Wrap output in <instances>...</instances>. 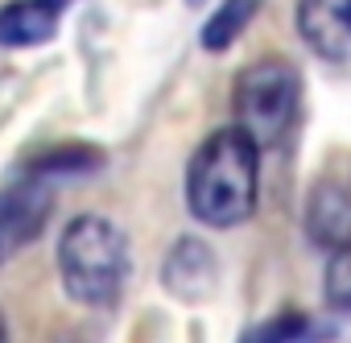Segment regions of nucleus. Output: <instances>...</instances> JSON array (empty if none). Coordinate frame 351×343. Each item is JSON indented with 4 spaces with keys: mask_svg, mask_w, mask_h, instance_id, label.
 <instances>
[{
    "mask_svg": "<svg viewBox=\"0 0 351 343\" xmlns=\"http://www.w3.org/2000/svg\"><path fill=\"white\" fill-rule=\"evenodd\" d=\"M261 149L232 124L211 132L186 169V203L211 228H236L256 207Z\"/></svg>",
    "mask_w": 351,
    "mask_h": 343,
    "instance_id": "f257e3e1",
    "label": "nucleus"
},
{
    "mask_svg": "<svg viewBox=\"0 0 351 343\" xmlns=\"http://www.w3.org/2000/svg\"><path fill=\"white\" fill-rule=\"evenodd\" d=\"M58 273L75 302L83 306H112L124 289L128 273V244L124 232L104 215H79L66 224L58 240Z\"/></svg>",
    "mask_w": 351,
    "mask_h": 343,
    "instance_id": "f03ea898",
    "label": "nucleus"
},
{
    "mask_svg": "<svg viewBox=\"0 0 351 343\" xmlns=\"http://www.w3.org/2000/svg\"><path fill=\"white\" fill-rule=\"evenodd\" d=\"M298 104H302V75L285 58H261V62L244 67L232 87L236 128L256 149L277 145L293 128Z\"/></svg>",
    "mask_w": 351,
    "mask_h": 343,
    "instance_id": "7ed1b4c3",
    "label": "nucleus"
},
{
    "mask_svg": "<svg viewBox=\"0 0 351 343\" xmlns=\"http://www.w3.org/2000/svg\"><path fill=\"white\" fill-rule=\"evenodd\" d=\"M298 34L330 62L351 58V0H298Z\"/></svg>",
    "mask_w": 351,
    "mask_h": 343,
    "instance_id": "20e7f679",
    "label": "nucleus"
},
{
    "mask_svg": "<svg viewBox=\"0 0 351 343\" xmlns=\"http://www.w3.org/2000/svg\"><path fill=\"white\" fill-rule=\"evenodd\" d=\"M54 199L46 187H9V191H0V261H9L21 244H29L46 215H50Z\"/></svg>",
    "mask_w": 351,
    "mask_h": 343,
    "instance_id": "39448f33",
    "label": "nucleus"
},
{
    "mask_svg": "<svg viewBox=\"0 0 351 343\" xmlns=\"http://www.w3.org/2000/svg\"><path fill=\"white\" fill-rule=\"evenodd\" d=\"M310 236L326 248L351 244V174H326L310 195Z\"/></svg>",
    "mask_w": 351,
    "mask_h": 343,
    "instance_id": "423d86ee",
    "label": "nucleus"
},
{
    "mask_svg": "<svg viewBox=\"0 0 351 343\" xmlns=\"http://www.w3.org/2000/svg\"><path fill=\"white\" fill-rule=\"evenodd\" d=\"M58 0H13L0 9V46H38L58 34Z\"/></svg>",
    "mask_w": 351,
    "mask_h": 343,
    "instance_id": "0eeeda50",
    "label": "nucleus"
},
{
    "mask_svg": "<svg viewBox=\"0 0 351 343\" xmlns=\"http://www.w3.org/2000/svg\"><path fill=\"white\" fill-rule=\"evenodd\" d=\"M161 277H165L169 289H178L182 298H195V294H207V285L215 281V261H211V252L199 240H182L178 248L169 252Z\"/></svg>",
    "mask_w": 351,
    "mask_h": 343,
    "instance_id": "6e6552de",
    "label": "nucleus"
},
{
    "mask_svg": "<svg viewBox=\"0 0 351 343\" xmlns=\"http://www.w3.org/2000/svg\"><path fill=\"white\" fill-rule=\"evenodd\" d=\"M256 13H261V0H223V5L207 17V25H203V46L215 50V54L228 50Z\"/></svg>",
    "mask_w": 351,
    "mask_h": 343,
    "instance_id": "1a4fd4ad",
    "label": "nucleus"
},
{
    "mask_svg": "<svg viewBox=\"0 0 351 343\" xmlns=\"http://www.w3.org/2000/svg\"><path fill=\"white\" fill-rule=\"evenodd\" d=\"M326 302L335 310H351V244L330 248V265H326Z\"/></svg>",
    "mask_w": 351,
    "mask_h": 343,
    "instance_id": "9d476101",
    "label": "nucleus"
},
{
    "mask_svg": "<svg viewBox=\"0 0 351 343\" xmlns=\"http://www.w3.org/2000/svg\"><path fill=\"white\" fill-rule=\"evenodd\" d=\"M306 331H310V322L289 314V318H273V322L252 327V331L244 335V343H298Z\"/></svg>",
    "mask_w": 351,
    "mask_h": 343,
    "instance_id": "9b49d317",
    "label": "nucleus"
},
{
    "mask_svg": "<svg viewBox=\"0 0 351 343\" xmlns=\"http://www.w3.org/2000/svg\"><path fill=\"white\" fill-rule=\"evenodd\" d=\"M0 343H9V335H5V318H0Z\"/></svg>",
    "mask_w": 351,
    "mask_h": 343,
    "instance_id": "f8f14e48",
    "label": "nucleus"
},
{
    "mask_svg": "<svg viewBox=\"0 0 351 343\" xmlns=\"http://www.w3.org/2000/svg\"><path fill=\"white\" fill-rule=\"evenodd\" d=\"M191 5H203V0H191Z\"/></svg>",
    "mask_w": 351,
    "mask_h": 343,
    "instance_id": "ddd939ff",
    "label": "nucleus"
}]
</instances>
